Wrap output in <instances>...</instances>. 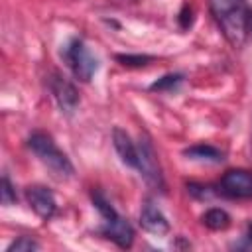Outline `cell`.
Wrapping results in <instances>:
<instances>
[{
  "mask_svg": "<svg viewBox=\"0 0 252 252\" xmlns=\"http://www.w3.org/2000/svg\"><path fill=\"white\" fill-rule=\"evenodd\" d=\"M211 12L232 47H242L248 37L250 8L246 0H209Z\"/></svg>",
  "mask_w": 252,
  "mask_h": 252,
  "instance_id": "obj_1",
  "label": "cell"
},
{
  "mask_svg": "<svg viewBox=\"0 0 252 252\" xmlns=\"http://www.w3.org/2000/svg\"><path fill=\"white\" fill-rule=\"evenodd\" d=\"M93 205L102 217V226L98 228V232L104 238L112 240L118 248H130L132 242H134L132 224L122 215L116 213V209L108 203V199L100 191H93Z\"/></svg>",
  "mask_w": 252,
  "mask_h": 252,
  "instance_id": "obj_2",
  "label": "cell"
},
{
  "mask_svg": "<svg viewBox=\"0 0 252 252\" xmlns=\"http://www.w3.org/2000/svg\"><path fill=\"white\" fill-rule=\"evenodd\" d=\"M28 148L39 158V161L59 179H69L75 173V167L67 154L59 150V146L53 142V138L45 132H33L28 138Z\"/></svg>",
  "mask_w": 252,
  "mask_h": 252,
  "instance_id": "obj_3",
  "label": "cell"
},
{
  "mask_svg": "<svg viewBox=\"0 0 252 252\" xmlns=\"http://www.w3.org/2000/svg\"><path fill=\"white\" fill-rule=\"evenodd\" d=\"M61 59L81 83H89L98 71V59L91 53L81 37H71L61 45Z\"/></svg>",
  "mask_w": 252,
  "mask_h": 252,
  "instance_id": "obj_4",
  "label": "cell"
},
{
  "mask_svg": "<svg viewBox=\"0 0 252 252\" xmlns=\"http://www.w3.org/2000/svg\"><path fill=\"white\" fill-rule=\"evenodd\" d=\"M138 148V171L140 175L144 177V181L158 189V191H165V179H163V173H161V165H159V159H158V154L154 150V144L150 140L148 134H140V140L136 144Z\"/></svg>",
  "mask_w": 252,
  "mask_h": 252,
  "instance_id": "obj_5",
  "label": "cell"
},
{
  "mask_svg": "<svg viewBox=\"0 0 252 252\" xmlns=\"http://www.w3.org/2000/svg\"><path fill=\"white\" fill-rule=\"evenodd\" d=\"M217 191L228 199H252V171L228 169L217 183Z\"/></svg>",
  "mask_w": 252,
  "mask_h": 252,
  "instance_id": "obj_6",
  "label": "cell"
},
{
  "mask_svg": "<svg viewBox=\"0 0 252 252\" xmlns=\"http://www.w3.org/2000/svg\"><path fill=\"white\" fill-rule=\"evenodd\" d=\"M47 85H49V93H51L53 100L57 102L59 110L63 114L71 116L79 106V93H77L75 85L59 73H51L47 79Z\"/></svg>",
  "mask_w": 252,
  "mask_h": 252,
  "instance_id": "obj_7",
  "label": "cell"
},
{
  "mask_svg": "<svg viewBox=\"0 0 252 252\" xmlns=\"http://www.w3.org/2000/svg\"><path fill=\"white\" fill-rule=\"evenodd\" d=\"M26 199H28V205L32 207V211L43 219V220H49L55 217L57 213V201H55V195L43 187V185H30L26 189Z\"/></svg>",
  "mask_w": 252,
  "mask_h": 252,
  "instance_id": "obj_8",
  "label": "cell"
},
{
  "mask_svg": "<svg viewBox=\"0 0 252 252\" xmlns=\"http://www.w3.org/2000/svg\"><path fill=\"white\" fill-rule=\"evenodd\" d=\"M140 224L146 232L156 234V236H165L169 232V220L167 217L161 213V209L152 201L146 199L140 211Z\"/></svg>",
  "mask_w": 252,
  "mask_h": 252,
  "instance_id": "obj_9",
  "label": "cell"
},
{
  "mask_svg": "<svg viewBox=\"0 0 252 252\" xmlns=\"http://www.w3.org/2000/svg\"><path fill=\"white\" fill-rule=\"evenodd\" d=\"M112 144H114V150H116L118 158L122 159V163H126L128 167L136 169L138 167V148L132 142V138L126 134V130L116 126L112 130Z\"/></svg>",
  "mask_w": 252,
  "mask_h": 252,
  "instance_id": "obj_10",
  "label": "cell"
},
{
  "mask_svg": "<svg viewBox=\"0 0 252 252\" xmlns=\"http://www.w3.org/2000/svg\"><path fill=\"white\" fill-rule=\"evenodd\" d=\"M183 156L191 161H201V163H220L224 159V154L211 144H193L183 150Z\"/></svg>",
  "mask_w": 252,
  "mask_h": 252,
  "instance_id": "obj_11",
  "label": "cell"
},
{
  "mask_svg": "<svg viewBox=\"0 0 252 252\" xmlns=\"http://www.w3.org/2000/svg\"><path fill=\"white\" fill-rule=\"evenodd\" d=\"M203 224L211 230H224L230 226V215L224 211V209H219V207H213L209 209L203 217H201Z\"/></svg>",
  "mask_w": 252,
  "mask_h": 252,
  "instance_id": "obj_12",
  "label": "cell"
},
{
  "mask_svg": "<svg viewBox=\"0 0 252 252\" xmlns=\"http://www.w3.org/2000/svg\"><path fill=\"white\" fill-rule=\"evenodd\" d=\"M183 75L181 73H167V75H163V77H159L158 81H154L152 85H150V91H159V93H171V91H175L181 83H183Z\"/></svg>",
  "mask_w": 252,
  "mask_h": 252,
  "instance_id": "obj_13",
  "label": "cell"
},
{
  "mask_svg": "<svg viewBox=\"0 0 252 252\" xmlns=\"http://www.w3.org/2000/svg\"><path fill=\"white\" fill-rule=\"evenodd\" d=\"M116 61L124 67H132V69H138V67H146L148 63L154 61V55H144V53H118L116 55Z\"/></svg>",
  "mask_w": 252,
  "mask_h": 252,
  "instance_id": "obj_14",
  "label": "cell"
},
{
  "mask_svg": "<svg viewBox=\"0 0 252 252\" xmlns=\"http://www.w3.org/2000/svg\"><path fill=\"white\" fill-rule=\"evenodd\" d=\"M35 250H39V242H35L30 236H20L6 246V252H35Z\"/></svg>",
  "mask_w": 252,
  "mask_h": 252,
  "instance_id": "obj_15",
  "label": "cell"
},
{
  "mask_svg": "<svg viewBox=\"0 0 252 252\" xmlns=\"http://www.w3.org/2000/svg\"><path fill=\"white\" fill-rule=\"evenodd\" d=\"M0 197H2V205H4V207H10V205H14V203L18 201L16 189H14V185H12V181H10V177H8L6 173L2 175V185H0Z\"/></svg>",
  "mask_w": 252,
  "mask_h": 252,
  "instance_id": "obj_16",
  "label": "cell"
},
{
  "mask_svg": "<svg viewBox=\"0 0 252 252\" xmlns=\"http://www.w3.org/2000/svg\"><path fill=\"white\" fill-rule=\"evenodd\" d=\"M177 22H179L181 30H189L191 28V24H193V10H191L189 4H183L181 6V12L177 16Z\"/></svg>",
  "mask_w": 252,
  "mask_h": 252,
  "instance_id": "obj_17",
  "label": "cell"
},
{
  "mask_svg": "<svg viewBox=\"0 0 252 252\" xmlns=\"http://www.w3.org/2000/svg\"><path fill=\"white\" fill-rule=\"evenodd\" d=\"M246 238H248V242L252 244V222H250L248 228H246Z\"/></svg>",
  "mask_w": 252,
  "mask_h": 252,
  "instance_id": "obj_18",
  "label": "cell"
},
{
  "mask_svg": "<svg viewBox=\"0 0 252 252\" xmlns=\"http://www.w3.org/2000/svg\"><path fill=\"white\" fill-rule=\"evenodd\" d=\"M248 30L252 32V10H250V20H248Z\"/></svg>",
  "mask_w": 252,
  "mask_h": 252,
  "instance_id": "obj_19",
  "label": "cell"
}]
</instances>
